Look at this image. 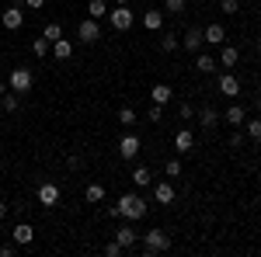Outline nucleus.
<instances>
[{
    "label": "nucleus",
    "instance_id": "6ab92c4d",
    "mask_svg": "<svg viewBox=\"0 0 261 257\" xmlns=\"http://www.w3.org/2000/svg\"><path fill=\"white\" fill-rule=\"evenodd\" d=\"M171 98H174V91H171L167 83H157V87L150 91V101H153V104H167Z\"/></svg>",
    "mask_w": 261,
    "mask_h": 257
},
{
    "label": "nucleus",
    "instance_id": "c85d7f7f",
    "mask_svg": "<svg viewBox=\"0 0 261 257\" xmlns=\"http://www.w3.org/2000/svg\"><path fill=\"white\" fill-rule=\"evenodd\" d=\"M49 49H53V45H49V39H45V35H42V39H35V42H32V52H35V56H45Z\"/></svg>",
    "mask_w": 261,
    "mask_h": 257
},
{
    "label": "nucleus",
    "instance_id": "39448f33",
    "mask_svg": "<svg viewBox=\"0 0 261 257\" xmlns=\"http://www.w3.org/2000/svg\"><path fill=\"white\" fill-rule=\"evenodd\" d=\"M0 24H4L7 32H18L21 24H24V11H21L18 4H14V7H4V11H0Z\"/></svg>",
    "mask_w": 261,
    "mask_h": 257
},
{
    "label": "nucleus",
    "instance_id": "4468645a",
    "mask_svg": "<svg viewBox=\"0 0 261 257\" xmlns=\"http://www.w3.org/2000/svg\"><path fill=\"white\" fill-rule=\"evenodd\" d=\"M199 125L202 129H216V125H220V111H216L213 104H205V108L199 111Z\"/></svg>",
    "mask_w": 261,
    "mask_h": 257
},
{
    "label": "nucleus",
    "instance_id": "a19ab883",
    "mask_svg": "<svg viewBox=\"0 0 261 257\" xmlns=\"http://www.w3.org/2000/svg\"><path fill=\"white\" fill-rule=\"evenodd\" d=\"M4 94H7V83H4V80H0V98H4Z\"/></svg>",
    "mask_w": 261,
    "mask_h": 257
},
{
    "label": "nucleus",
    "instance_id": "79ce46f5",
    "mask_svg": "<svg viewBox=\"0 0 261 257\" xmlns=\"http://www.w3.org/2000/svg\"><path fill=\"white\" fill-rule=\"evenodd\" d=\"M258 119H261V101H258Z\"/></svg>",
    "mask_w": 261,
    "mask_h": 257
},
{
    "label": "nucleus",
    "instance_id": "72a5a7b5",
    "mask_svg": "<svg viewBox=\"0 0 261 257\" xmlns=\"http://www.w3.org/2000/svg\"><path fill=\"white\" fill-rule=\"evenodd\" d=\"M164 170H167V178H178V174H181V163H178V160H167V163H164Z\"/></svg>",
    "mask_w": 261,
    "mask_h": 257
},
{
    "label": "nucleus",
    "instance_id": "5701e85b",
    "mask_svg": "<svg viewBox=\"0 0 261 257\" xmlns=\"http://www.w3.org/2000/svg\"><path fill=\"white\" fill-rule=\"evenodd\" d=\"M143 24H146L150 32H157V28L164 24V14L161 11H146V14H143Z\"/></svg>",
    "mask_w": 261,
    "mask_h": 257
},
{
    "label": "nucleus",
    "instance_id": "c03bdc74",
    "mask_svg": "<svg viewBox=\"0 0 261 257\" xmlns=\"http://www.w3.org/2000/svg\"><path fill=\"white\" fill-rule=\"evenodd\" d=\"M258 52H261V39H258Z\"/></svg>",
    "mask_w": 261,
    "mask_h": 257
},
{
    "label": "nucleus",
    "instance_id": "7c9ffc66",
    "mask_svg": "<svg viewBox=\"0 0 261 257\" xmlns=\"http://www.w3.org/2000/svg\"><path fill=\"white\" fill-rule=\"evenodd\" d=\"M0 104H4V111H18V94H4V98H0Z\"/></svg>",
    "mask_w": 261,
    "mask_h": 257
},
{
    "label": "nucleus",
    "instance_id": "c9c22d12",
    "mask_svg": "<svg viewBox=\"0 0 261 257\" xmlns=\"http://www.w3.org/2000/svg\"><path fill=\"white\" fill-rule=\"evenodd\" d=\"M122 250H125V247H122L119 240H112V243H108V247H105V254H108V257H119Z\"/></svg>",
    "mask_w": 261,
    "mask_h": 257
},
{
    "label": "nucleus",
    "instance_id": "bb28decb",
    "mask_svg": "<svg viewBox=\"0 0 261 257\" xmlns=\"http://www.w3.org/2000/svg\"><path fill=\"white\" fill-rule=\"evenodd\" d=\"M150 181H153V178H150V170H146V167H143V163H140V167L133 170V184H140V188H146Z\"/></svg>",
    "mask_w": 261,
    "mask_h": 257
},
{
    "label": "nucleus",
    "instance_id": "a211bd4d",
    "mask_svg": "<svg viewBox=\"0 0 261 257\" xmlns=\"http://www.w3.org/2000/svg\"><path fill=\"white\" fill-rule=\"evenodd\" d=\"M53 52H56V60L66 63L70 56H73V42H70V39H56V42H53Z\"/></svg>",
    "mask_w": 261,
    "mask_h": 257
},
{
    "label": "nucleus",
    "instance_id": "423d86ee",
    "mask_svg": "<svg viewBox=\"0 0 261 257\" xmlns=\"http://www.w3.org/2000/svg\"><path fill=\"white\" fill-rule=\"evenodd\" d=\"M39 205H45V209L60 205V184H53V181L39 184Z\"/></svg>",
    "mask_w": 261,
    "mask_h": 257
},
{
    "label": "nucleus",
    "instance_id": "20e7f679",
    "mask_svg": "<svg viewBox=\"0 0 261 257\" xmlns=\"http://www.w3.org/2000/svg\"><path fill=\"white\" fill-rule=\"evenodd\" d=\"M32 83H35L32 70H24V66L11 70V91H14V94H28V91H32Z\"/></svg>",
    "mask_w": 261,
    "mask_h": 257
},
{
    "label": "nucleus",
    "instance_id": "58836bf2",
    "mask_svg": "<svg viewBox=\"0 0 261 257\" xmlns=\"http://www.w3.org/2000/svg\"><path fill=\"white\" fill-rule=\"evenodd\" d=\"M24 4H28L32 11H39V7H45V0H24Z\"/></svg>",
    "mask_w": 261,
    "mask_h": 257
},
{
    "label": "nucleus",
    "instance_id": "cd10ccee",
    "mask_svg": "<svg viewBox=\"0 0 261 257\" xmlns=\"http://www.w3.org/2000/svg\"><path fill=\"white\" fill-rule=\"evenodd\" d=\"M178 45H181V42H178V35H171V32H167V35L161 39V52H174Z\"/></svg>",
    "mask_w": 261,
    "mask_h": 257
},
{
    "label": "nucleus",
    "instance_id": "f8f14e48",
    "mask_svg": "<svg viewBox=\"0 0 261 257\" xmlns=\"http://www.w3.org/2000/svg\"><path fill=\"white\" fill-rule=\"evenodd\" d=\"M77 35H81L84 42H98V39H101V28H98V21H94V18H84L81 24H77Z\"/></svg>",
    "mask_w": 261,
    "mask_h": 257
},
{
    "label": "nucleus",
    "instance_id": "dca6fc26",
    "mask_svg": "<svg viewBox=\"0 0 261 257\" xmlns=\"http://www.w3.org/2000/svg\"><path fill=\"white\" fill-rule=\"evenodd\" d=\"M153 198H157L161 205H171V202H174V188H171V181H161V184H153Z\"/></svg>",
    "mask_w": 261,
    "mask_h": 257
},
{
    "label": "nucleus",
    "instance_id": "9b49d317",
    "mask_svg": "<svg viewBox=\"0 0 261 257\" xmlns=\"http://www.w3.org/2000/svg\"><path fill=\"white\" fill-rule=\"evenodd\" d=\"M216 87H220V94H226V98H237L241 94V80L233 77V73H220Z\"/></svg>",
    "mask_w": 261,
    "mask_h": 257
},
{
    "label": "nucleus",
    "instance_id": "2eb2a0df",
    "mask_svg": "<svg viewBox=\"0 0 261 257\" xmlns=\"http://www.w3.org/2000/svg\"><path fill=\"white\" fill-rule=\"evenodd\" d=\"M244 119H247V111H244L241 104H230V108L223 111V122H226V125H233V129H237V125H244Z\"/></svg>",
    "mask_w": 261,
    "mask_h": 257
},
{
    "label": "nucleus",
    "instance_id": "4be33fe9",
    "mask_svg": "<svg viewBox=\"0 0 261 257\" xmlns=\"http://www.w3.org/2000/svg\"><path fill=\"white\" fill-rule=\"evenodd\" d=\"M105 14H108V4H105V0H91V4H87V18H105Z\"/></svg>",
    "mask_w": 261,
    "mask_h": 257
},
{
    "label": "nucleus",
    "instance_id": "f704fd0d",
    "mask_svg": "<svg viewBox=\"0 0 261 257\" xmlns=\"http://www.w3.org/2000/svg\"><path fill=\"white\" fill-rule=\"evenodd\" d=\"M178 115H181V119H185V122H188V119H192V115H195V108H192L188 101H181V104H178Z\"/></svg>",
    "mask_w": 261,
    "mask_h": 257
},
{
    "label": "nucleus",
    "instance_id": "6e6552de",
    "mask_svg": "<svg viewBox=\"0 0 261 257\" xmlns=\"http://www.w3.org/2000/svg\"><path fill=\"white\" fill-rule=\"evenodd\" d=\"M119 157L122 160H136L140 157V136H122V142H119Z\"/></svg>",
    "mask_w": 261,
    "mask_h": 257
},
{
    "label": "nucleus",
    "instance_id": "b1692460",
    "mask_svg": "<svg viewBox=\"0 0 261 257\" xmlns=\"http://www.w3.org/2000/svg\"><path fill=\"white\" fill-rule=\"evenodd\" d=\"M84 198H87L91 205H98L101 198H105V188H101V184H87V188H84Z\"/></svg>",
    "mask_w": 261,
    "mask_h": 257
},
{
    "label": "nucleus",
    "instance_id": "ea45409f",
    "mask_svg": "<svg viewBox=\"0 0 261 257\" xmlns=\"http://www.w3.org/2000/svg\"><path fill=\"white\" fill-rule=\"evenodd\" d=\"M7 212H11V205H7V202H4V198H0V219L7 216Z\"/></svg>",
    "mask_w": 261,
    "mask_h": 257
},
{
    "label": "nucleus",
    "instance_id": "473e14b6",
    "mask_svg": "<svg viewBox=\"0 0 261 257\" xmlns=\"http://www.w3.org/2000/svg\"><path fill=\"white\" fill-rule=\"evenodd\" d=\"M220 11H223V14H237V11H241V4H237V0H223Z\"/></svg>",
    "mask_w": 261,
    "mask_h": 257
},
{
    "label": "nucleus",
    "instance_id": "1a4fd4ad",
    "mask_svg": "<svg viewBox=\"0 0 261 257\" xmlns=\"http://www.w3.org/2000/svg\"><path fill=\"white\" fill-rule=\"evenodd\" d=\"M181 45L195 56V52H202V45H205V35H202V28H188L185 32V39H181Z\"/></svg>",
    "mask_w": 261,
    "mask_h": 257
},
{
    "label": "nucleus",
    "instance_id": "e433bc0d",
    "mask_svg": "<svg viewBox=\"0 0 261 257\" xmlns=\"http://www.w3.org/2000/svg\"><path fill=\"white\" fill-rule=\"evenodd\" d=\"M185 11V0H167V14H181Z\"/></svg>",
    "mask_w": 261,
    "mask_h": 257
},
{
    "label": "nucleus",
    "instance_id": "f257e3e1",
    "mask_svg": "<svg viewBox=\"0 0 261 257\" xmlns=\"http://www.w3.org/2000/svg\"><path fill=\"white\" fill-rule=\"evenodd\" d=\"M119 216H122V219H129V222H136V219L146 216V202H143L136 191L122 195V198H119Z\"/></svg>",
    "mask_w": 261,
    "mask_h": 257
},
{
    "label": "nucleus",
    "instance_id": "ddd939ff",
    "mask_svg": "<svg viewBox=\"0 0 261 257\" xmlns=\"http://www.w3.org/2000/svg\"><path fill=\"white\" fill-rule=\"evenodd\" d=\"M202 35L209 45H226V28L223 24H209V28H202Z\"/></svg>",
    "mask_w": 261,
    "mask_h": 257
},
{
    "label": "nucleus",
    "instance_id": "a878e982",
    "mask_svg": "<svg viewBox=\"0 0 261 257\" xmlns=\"http://www.w3.org/2000/svg\"><path fill=\"white\" fill-rule=\"evenodd\" d=\"M42 35L49 39V45H53V42H56V39H63V28H60V24H56V21H49V24L42 28Z\"/></svg>",
    "mask_w": 261,
    "mask_h": 257
},
{
    "label": "nucleus",
    "instance_id": "37998d69",
    "mask_svg": "<svg viewBox=\"0 0 261 257\" xmlns=\"http://www.w3.org/2000/svg\"><path fill=\"white\" fill-rule=\"evenodd\" d=\"M115 4H129V0H115Z\"/></svg>",
    "mask_w": 261,
    "mask_h": 257
},
{
    "label": "nucleus",
    "instance_id": "4c0bfd02",
    "mask_svg": "<svg viewBox=\"0 0 261 257\" xmlns=\"http://www.w3.org/2000/svg\"><path fill=\"white\" fill-rule=\"evenodd\" d=\"M14 247H18L14 240H11V243H0V257H14Z\"/></svg>",
    "mask_w": 261,
    "mask_h": 257
},
{
    "label": "nucleus",
    "instance_id": "aec40b11",
    "mask_svg": "<svg viewBox=\"0 0 261 257\" xmlns=\"http://www.w3.org/2000/svg\"><path fill=\"white\" fill-rule=\"evenodd\" d=\"M237 60H241V52L233 45H220V66H237Z\"/></svg>",
    "mask_w": 261,
    "mask_h": 257
},
{
    "label": "nucleus",
    "instance_id": "f03ea898",
    "mask_svg": "<svg viewBox=\"0 0 261 257\" xmlns=\"http://www.w3.org/2000/svg\"><path fill=\"white\" fill-rule=\"evenodd\" d=\"M171 247V237H167V230H150V233H143V254H164Z\"/></svg>",
    "mask_w": 261,
    "mask_h": 257
},
{
    "label": "nucleus",
    "instance_id": "2f4dec72",
    "mask_svg": "<svg viewBox=\"0 0 261 257\" xmlns=\"http://www.w3.org/2000/svg\"><path fill=\"white\" fill-rule=\"evenodd\" d=\"M146 119H150V122H161V119H164V104H150Z\"/></svg>",
    "mask_w": 261,
    "mask_h": 257
},
{
    "label": "nucleus",
    "instance_id": "c756f323",
    "mask_svg": "<svg viewBox=\"0 0 261 257\" xmlns=\"http://www.w3.org/2000/svg\"><path fill=\"white\" fill-rule=\"evenodd\" d=\"M247 125V136L254 139V142H261V119H254V122H244Z\"/></svg>",
    "mask_w": 261,
    "mask_h": 257
},
{
    "label": "nucleus",
    "instance_id": "393cba45",
    "mask_svg": "<svg viewBox=\"0 0 261 257\" xmlns=\"http://www.w3.org/2000/svg\"><path fill=\"white\" fill-rule=\"evenodd\" d=\"M136 122H140V115H136L133 108H122V111H119V125H125V129H133Z\"/></svg>",
    "mask_w": 261,
    "mask_h": 257
},
{
    "label": "nucleus",
    "instance_id": "7ed1b4c3",
    "mask_svg": "<svg viewBox=\"0 0 261 257\" xmlns=\"http://www.w3.org/2000/svg\"><path fill=\"white\" fill-rule=\"evenodd\" d=\"M108 18H112V28H115V32H129L133 21H136V14L129 11V4H119L115 11H108Z\"/></svg>",
    "mask_w": 261,
    "mask_h": 257
},
{
    "label": "nucleus",
    "instance_id": "0eeeda50",
    "mask_svg": "<svg viewBox=\"0 0 261 257\" xmlns=\"http://www.w3.org/2000/svg\"><path fill=\"white\" fill-rule=\"evenodd\" d=\"M174 150L178 153H195V132L192 129H178L174 132Z\"/></svg>",
    "mask_w": 261,
    "mask_h": 257
},
{
    "label": "nucleus",
    "instance_id": "f3484780",
    "mask_svg": "<svg viewBox=\"0 0 261 257\" xmlns=\"http://www.w3.org/2000/svg\"><path fill=\"white\" fill-rule=\"evenodd\" d=\"M136 237H140V233H136V230H133V226H129V222H125V226H119V230H115V240H119L122 247H125V250H129V247H133V243H136Z\"/></svg>",
    "mask_w": 261,
    "mask_h": 257
},
{
    "label": "nucleus",
    "instance_id": "412c9836",
    "mask_svg": "<svg viewBox=\"0 0 261 257\" xmlns=\"http://www.w3.org/2000/svg\"><path fill=\"white\" fill-rule=\"evenodd\" d=\"M216 66H220V63L213 60V56H205V52H199V60H195V70H199V73H213Z\"/></svg>",
    "mask_w": 261,
    "mask_h": 257
},
{
    "label": "nucleus",
    "instance_id": "9d476101",
    "mask_svg": "<svg viewBox=\"0 0 261 257\" xmlns=\"http://www.w3.org/2000/svg\"><path fill=\"white\" fill-rule=\"evenodd\" d=\"M11 240H14L18 247H32V240H35V230H32V222H18V226L11 230Z\"/></svg>",
    "mask_w": 261,
    "mask_h": 257
}]
</instances>
